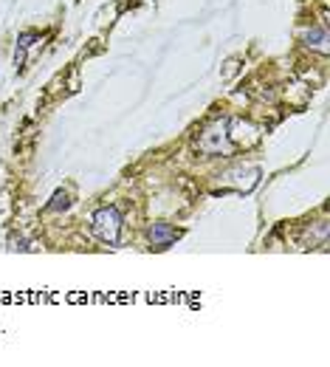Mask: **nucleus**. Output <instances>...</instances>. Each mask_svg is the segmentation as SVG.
I'll list each match as a JSON object with an SVG mask.
<instances>
[{
	"label": "nucleus",
	"mask_w": 330,
	"mask_h": 367,
	"mask_svg": "<svg viewBox=\"0 0 330 367\" xmlns=\"http://www.w3.org/2000/svg\"><path fill=\"white\" fill-rule=\"evenodd\" d=\"M327 232H330V226L327 220H319V223H311L308 229H305V235H302V246L305 249H316V246H327Z\"/></svg>",
	"instance_id": "nucleus-5"
},
{
	"label": "nucleus",
	"mask_w": 330,
	"mask_h": 367,
	"mask_svg": "<svg viewBox=\"0 0 330 367\" xmlns=\"http://www.w3.org/2000/svg\"><path fill=\"white\" fill-rule=\"evenodd\" d=\"M68 206H71V195H68L65 190H57L54 198H51V203L45 206V210H49V212H65Z\"/></svg>",
	"instance_id": "nucleus-8"
},
{
	"label": "nucleus",
	"mask_w": 330,
	"mask_h": 367,
	"mask_svg": "<svg viewBox=\"0 0 330 367\" xmlns=\"http://www.w3.org/2000/svg\"><path fill=\"white\" fill-rule=\"evenodd\" d=\"M12 249H20V251H29L31 246H29V240H23V238H20V240H14V246H12Z\"/></svg>",
	"instance_id": "nucleus-9"
},
{
	"label": "nucleus",
	"mask_w": 330,
	"mask_h": 367,
	"mask_svg": "<svg viewBox=\"0 0 330 367\" xmlns=\"http://www.w3.org/2000/svg\"><path fill=\"white\" fill-rule=\"evenodd\" d=\"M195 147H198V153H203V155H231V153H234V142L229 139V119L209 122V125L201 130Z\"/></svg>",
	"instance_id": "nucleus-1"
},
{
	"label": "nucleus",
	"mask_w": 330,
	"mask_h": 367,
	"mask_svg": "<svg viewBox=\"0 0 330 367\" xmlns=\"http://www.w3.org/2000/svg\"><path fill=\"white\" fill-rule=\"evenodd\" d=\"M302 42H305V49L319 51V54H327V31H325V26L308 29V31H305V37H302Z\"/></svg>",
	"instance_id": "nucleus-6"
},
{
	"label": "nucleus",
	"mask_w": 330,
	"mask_h": 367,
	"mask_svg": "<svg viewBox=\"0 0 330 367\" xmlns=\"http://www.w3.org/2000/svg\"><path fill=\"white\" fill-rule=\"evenodd\" d=\"M257 181H260V167H234V170H229V173L220 175L223 187L215 190V195L218 192L223 195L229 190H234V192H251L257 187Z\"/></svg>",
	"instance_id": "nucleus-3"
},
{
	"label": "nucleus",
	"mask_w": 330,
	"mask_h": 367,
	"mask_svg": "<svg viewBox=\"0 0 330 367\" xmlns=\"http://www.w3.org/2000/svg\"><path fill=\"white\" fill-rule=\"evenodd\" d=\"M34 40H37V31H23V34L17 37V51H14V65H17V68L23 65V60H26V51L31 49Z\"/></svg>",
	"instance_id": "nucleus-7"
},
{
	"label": "nucleus",
	"mask_w": 330,
	"mask_h": 367,
	"mask_svg": "<svg viewBox=\"0 0 330 367\" xmlns=\"http://www.w3.org/2000/svg\"><path fill=\"white\" fill-rule=\"evenodd\" d=\"M178 238H181L178 229H175L173 223H164V220H158V223H153V226L147 229V240H150V246H155V249H167V246H173Z\"/></svg>",
	"instance_id": "nucleus-4"
},
{
	"label": "nucleus",
	"mask_w": 330,
	"mask_h": 367,
	"mask_svg": "<svg viewBox=\"0 0 330 367\" xmlns=\"http://www.w3.org/2000/svg\"><path fill=\"white\" fill-rule=\"evenodd\" d=\"M93 235H97L102 243L116 246L122 240V229H125V218L116 206H102V210L93 212Z\"/></svg>",
	"instance_id": "nucleus-2"
}]
</instances>
